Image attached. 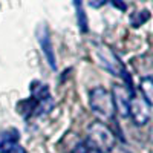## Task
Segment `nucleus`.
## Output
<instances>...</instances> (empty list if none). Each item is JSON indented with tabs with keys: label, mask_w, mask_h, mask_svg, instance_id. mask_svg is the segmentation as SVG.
Returning a JSON list of instances; mask_svg holds the SVG:
<instances>
[{
	"label": "nucleus",
	"mask_w": 153,
	"mask_h": 153,
	"mask_svg": "<svg viewBox=\"0 0 153 153\" xmlns=\"http://www.w3.org/2000/svg\"><path fill=\"white\" fill-rule=\"evenodd\" d=\"M115 143H117L115 135L107 127V124H104L103 121H94L89 124L86 136V144L89 147L109 153L115 147Z\"/></svg>",
	"instance_id": "f257e3e1"
},
{
	"label": "nucleus",
	"mask_w": 153,
	"mask_h": 153,
	"mask_svg": "<svg viewBox=\"0 0 153 153\" xmlns=\"http://www.w3.org/2000/svg\"><path fill=\"white\" fill-rule=\"evenodd\" d=\"M89 106L92 113L100 120H112L115 117V103L112 94L104 87H95L89 94Z\"/></svg>",
	"instance_id": "f03ea898"
},
{
	"label": "nucleus",
	"mask_w": 153,
	"mask_h": 153,
	"mask_svg": "<svg viewBox=\"0 0 153 153\" xmlns=\"http://www.w3.org/2000/svg\"><path fill=\"white\" fill-rule=\"evenodd\" d=\"M129 117L136 126H144L150 120V104L141 97H132Z\"/></svg>",
	"instance_id": "7ed1b4c3"
},
{
	"label": "nucleus",
	"mask_w": 153,
	"mask_h": 153,
	"mask_svg": "<svg viewBox=\"0 0 153 153\" xmlns=\"http://www.w3.org/2000/svg\"><path fill=\"white\" fill-rule=\"evenodd\" d=\"M112 97H113V103H115V110L120 113V117L127 118L130 112V100L133 94L127 87L115 84L112 89Z\"/></svg>",
	"instance_id": "20e7f679"
},
{
	"label": "nucleus",
	"mask_w": 153,
	"mask_h": 153,
	"mask_svg": "<svg viewBox=\"0 0 153 153\" xmlns=\"http://www.w3.org/2000/svg\"><path fill=\"white\" fill-rule=\"evenodd\" d=\"M97 57L100 60V63L103 65V68L106 71H109L110 74L117 75V76H123V74L126 72L121 61L117 58L115 52H112V49L109 48H100L98 52H97Z\"/></svg>",
	"instance_id": "39448f33"
},
{
	"label": "nucleus",
	"mask_w": 153,
	"mask_h": 153,
	"mask_svg": "<svg viewBox=\"0 0 153 153\" xmlns=\"http://www.w3.org/2000/svg\"><path fill=\"white\" fill-rule=\"evenodd\" d=\"M38 37V42H40V46H42V51L46 57V60L49 61L51 68L54 71H57V61H55V52H54V48H52V43H51V38H49V34H48V29L45 26H42V29L38 31L37 34Z\"/></svg>",
	"instance_id": "423d86ee"
},
{
	"label": "nucleus",
	"mask_w": 153,
	"mask_h": 153,
	"mask_svg": "<svg viewBox=\"0 0 153 153\" xmlns=\"http://www.w3.org/2000/svg\"><path fill=\"white\" fill-rule=\"evenodd\" d=\"M20 133L17 129H6L0 132V153H9L19 143Z\"/></svg>",
	"instance_id": "0eeeda50"
},
{
	"label": "nucleus",
	"mask_w": 153,
	"mask_h": 153,
	"mask_svg": "<svg viewBox=\"0 0 153 153\" xmlns=\"http://www.w3.org/2000/svg\"><path fill=\"white\" fill-rule=\"evenodd\" d=\"M139 89H141L143 98L150 106H153V78H150V76L143 78L141 83H139Z\"/></svg>",
	"instance_id": "6e6552de"
},
{
	"label": "nucleus",
	"mask_w": 153,
	"mask_h": 153,
	"mask_svg": "<svg viewBox=\"0 0 153 153\" xmlns=\"http://www.w3.org/2000/svg\"><path fill=\"white\" fill-rule=\"evenodd\" d=\"M31 89H32V97H34L37 101H46V100H49L48 86H45L43 83L34 81V83L31 84Z\"/></svg>",
	"instance_id": "1a4fd4ad"
},
{
	"label": "nucleus",
	"mask_w": 153,
	"mask_h": 153,
	"mask_svg": "<svg viewBox=\"0 0 153 153\" xmlns=\"http://www.w3.org/2000/svg\"><path fill=\"white\" fill-rule=\"evenodd\" d=\"M74 5L76 9V19H78V26L81 32H87V17L83 8V0H74Z\"/></svg>",
	"instance_id": "9d476101"
},
{
	"label": "nucleus",
	"mask_w": 153,
	"mask_h": 153,
	"mask_svg": "<svg viewBox=\"0 0 153 153\" xmlns=\"http://www.w3.org/2000/svg\"><path fill=\"white\" fill-rule=\"evenodd\" d=\"M149 19H150V12H149L147 9H143V11L136 12V14H133V16L130 17V23H132L133 28H139V26H141V25H144Z\"/></svg>",
	"instance_id": "9b49d317"
},
{
	"label": "nucleus",
	"mask_w": 153,
	"mask_h": 153,
	"mask_svg": "<svg viewBox=\"0 0 153 153\" xmlns=\"http://www.w3.org/2000/svg\"><path fill=\"white\" fill-rule=\"evenodd\" d=\"M75 153H104V152L97 150V149H94V147H89L86 143H83V144H80L78 147H76Z\"/></svg>",
	"instance_id": "f8f14e48"
},
{
	"label": "nucleus",
	"mask_w": 153,
	"mask_h": 153,
	"mask_svg": "<svg viewBox=\"0 0 153 153\" xmlns=\"http://www.w3.org/2000/svg\"><path fill=\"white\" fill-rule=\"evenodd\" d=\"M109 2H110L115 8H118V9H121V11H126V8H127L123 0H109Z\"/></svg>",
	"instance_id": "ddd939ff"
},
{
	"label": "nucleus",
	"mask_w": 153,
	"mask_h": 153,
	"mask_svg": "<svg viewBox=\"0 0 153 153\" xmlns=\"http://www.w3.org/2000/svg\"><path fill=\"white\" fill-rule=\"evenodd\" d=\"M9 153H28V152H26V149H23L22 146H16Z\"/></svg>",
	"instance_id": "4468645a"
},
{
	"label": "nucleus",
	"mask_w": 153,
	"mask_h": 153,
	"mask_svg": "<svg viewBox=\"0 0 153 153\" xmlns=\"http://www.w3.org/2000/svg\"><path fill=\"white\" fill-rule=\"evenodd\" d=\"M107 2V0H94L92 2V6H95V8H100L101 5H104Z\"/></svg>",
	"instance_id": "2eb2a0df"
}]
</instances>
